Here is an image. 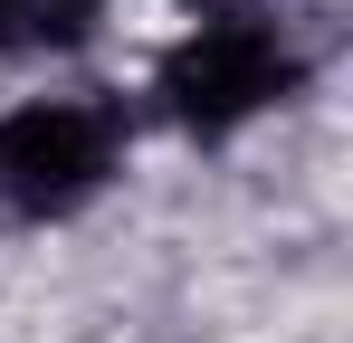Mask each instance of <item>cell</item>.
I'll list each match as a JSON object with an SVG mask.
<instances>
[{
    "instance_id": "cell-1",
    "label": "cell",
    "mask_w": 353,
    "mask_h": 343,
    "mask_svg": "<svg viewBox=\"0 0 353 343\" xmlns=\"http://www.w3.org/2000/svg\"><path fill=\"white\" fill-rule=\"evenodd\" d=\"M153 96L191 143H230L258 114H277L287 96H305V48L268 10H220V19H191V39L163 48Z\"/></svg>"
},
{
    "instance_id": "cell-2",
    "label": "cell",
    "mask_w": 353,
    "mask_h": 343,
    "mask_svg": "<svg viewBox=\"0 0 353 343\" xmlns=\"http://www.w3.org/2000/svg\"><path fill=\"white\" fill-rule=\"evenodd\" d=\"M124 172V105L105 96H29L0 114V220L48 229L77 220L86 200H105Z\"/></svg>"
},
{
    "instance_id": "cell-3",
    "label": "cell",
    "mask_w": 353,
    "mask_h": 343,
    "mask_svg": "<svg viewBox=\"0 0 353 343\" xmlns=\"http://www.w3.org/2000/svg\"><path fill=\"white\" fill-rule=\"evenodd\" d=\"M105 29V0H0V57H67Z\"/></svg>"
},
{
    "instance_id": "cell-4",
    "label": "cell",
    "mask_w": 353,
    "mask_h": 343,
    "mask_svg": "<svg viewBox=\"0 0 353 343\" xmlns=\"http://www.w3.org/2000/svg\"><path fill=\"white\" fill-rule=\"evenodd\" d=\"M181 10H201V19H220V10H258V0H181Z\"/></svg>"
}]
</instances>
